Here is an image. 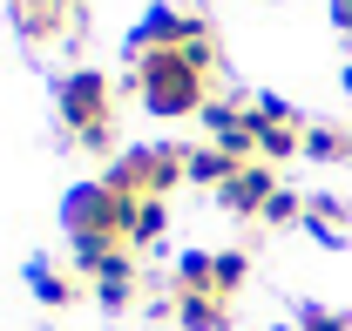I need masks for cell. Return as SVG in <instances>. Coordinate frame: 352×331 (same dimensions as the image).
<instances>
[{
    "mask_svg": "<svg viewBox=\"0 0 352 331\" xmlns=\"http://www.w3.org/2000/svg\"><path fill=\"white\" fill-rule=\"evenodd\" d=\"M61 223H68V244H75V264L102 257V250H129L135 196L109 190L102 176H95V183H75V190H68V203H61Z\"/></svg>",
    "mask_w": 352,
    "mask_h": 331,
    "instance_id": "6da1fadb",
    "label": "cell"
},
{
    "mask_svg": "<svg viewBox=\"0 0 352 331\" xmlns=\"http://www.w3.org/2000/svg\"><path fill=\"white\" fill-rule=\"evenodd\" d=\"M129 88L142 95V109H149L156 122H183V115H204V109H210V75H204L183 47L142 54L135 75H129Z\"/></svg>",
    "mask_w": 352,
    "mask_h": 331,
    "instance_id": "7a4b0ae2",
    "label": "cell"
},
{
    "mask_svg": "<svg viewBox=\"0 0 352 331\" xmlns=\"http://www.w3.org/2000/svg\"><path fill=\"white\" fill-rule=\"evenodd\" d=\"M54 102H61V128H68L75 149H88V156H109V149H116V82H109L102 68L61 75Z\"/></svg>",
    "mask_w": 352,
    "mask_h": 331,
    "instance_id": "3957f363",
    "label": "cell"
},
{
    "mask_svg": "<svg viewBox=\"0 0 352 331\" xmlns=\"http://www.w3.org/2000/svg\"><path fill=\"white\" fill-rule=\"evenodd\" d=\"M102 183H109V190H122V196H135V203L170 196L176 183H190V149H176V142H142V149H122L116 163L102 169Z\"/></svg>",
    "mask_w": 352,
    "mask_h": 331,
    "instance_id": "277c9868",
    "label": "cell"
},
{
    "mask_svg": "<svg viewBox=\"0 0 352 331\" xmlns=\"http://www.w3.org/2000/svg\"><path fill=\"white\" fill-rule=\"evenodd\" d=\"M197 34H210V21L204 14H190V7H149L142 21L129 27V61H142V54H156V47H190Z\"/></svg>",
    "mask_w": 352,
    "mask_h": 331,
    "instance_id": "5b68a950",
    "label": "cell"
},
{
    "mask_svg": "<svg viewBox=\"0 0 352 331\" xmlns=\"http://www.w3.org/2000/svg\"><path fill=\"white\" fill-rule=\"evenodd\" d=\"M88 277V290H95V304L102 311H129L135 297H142V271H135V250H102V257H88V264H75Z\"/></svg>",
    "mask_w": 352,
    "mask_h": 331,
    "instance_id": "8992f818",
    "label": "cell"
},
{
    "mask_svg": "<svg viewBox=\"0 0 352 331\" xmlns=\"http://www.w3.org/2000/svg\"><path fill=\"white\" fill-rule=\"evenodd\" d=\"M251 109H258V163L278 169V163H292V156H305V122L278 95H258Z\"/></svg>",
    "mask_w": 352,
    "mask_h": 331,
    "instance_id": "52a82bcc",
    "label": "cell"
},
{
    "mask_svg": "<svg viewBox=\"0 0 352 331\" xmlns=\"http://www.w3.org/2000/svg\"><path fill=\"white\" fill-rule=\"evenodd\" d=\"M204 128L230 163H258V109L251 102H210L204 109Z\"/></svg>",
    "mask_w": 352,
    "mask_h": 331,
    "instance_id": "ba28073f",
    "label": "cell"
},
{
    "mask_svg": "<svg viewBox=\"0 0 352 331\" xmlns=\"http://www.w3.org/2000/svg\"><path fill=\"white\" fill-rule=\"evenodd\" d=\"M278 190H285V183H278V169H271V163H244V169H237V176L217 190V203L230 209V216H251V223H258L264 203H271Z\"/></svg>",
    "mask_w": 352,
    "mask_h": 331,
    "instance_id": "9c48e42d",
    "label": "cell"
},
{
    "mask_svg": "<svg viewBox=\"0 0 352 331\" xmlns=\"http://www.w3.org/2000/svg\"><path fill=\"white\" fill-rule=\"evenodd\" d=\"M28 290L41 297L47 311H68V304H82V297H95L82 271H61V264H47V257H34V264H28Z\"/></svg>",
    "mask_w": 352,
    "mask_h": 331,
    "instance_id": "30bf717a",
    "label": "cell"
},
{
    "mask_svg": "<svg viewBox=\"0 0 352 331\" xmlns=\"http://www.w3.org/2000/svg\"><path fill=\"white\" fill-rule=\"evenodd\" d=\"M170 318L183 331H230V297H217V290H190V297H170Z\"/></svg>",
    "mask_w": 352,
    "mask_h": 331,
    "instance_id": "8fae6325",
    "label": "cell"
},
{
    "mask_svg": "<svg viewBox=\"0 0 352 331\" xmlns=\"http://www.w3.org/2000/svg\"><path fill=\"white\" fill-rule=\"evenodd\" d=\"M305 230L318 237V244H346L352 203H339V196H305Z\"/></svg>",
    "mask_w": 352,
    "mask_h": 331,
    "instance_id": "7c38bea8",
    "label": "cell"
},
{
    "mask_svg": "<svg viewBox=\"0 0 352 331\" xmlns=\"http://www.w3.org/2000/svg\"><path fill=\"white\" fill-rule=\"evenodd\" d=\"M170 284H176V297H190V290H217V250H183Z\"/></svg>",
    "mask_w": 352,
    "mask_h": 331,
    "instance_id": "4fadbf2b",
    "label": "cell"
},
{
    "mask_svg": "<svg viewBox=\"0 0 352 331\" xmlns=\"http://www.w3.org/2000/svg\"><path fill=\"white\" fill-rule=\"evenodd\" d=\"M163 230H170V196H149V203H135L129 250H149V244H163Z\"/></svg>",
    "mask_w": 352,
    "mask_h": 331,
    "instance_id": "5bb4252c",
    "label": "cell"
},
{
    "mask_svg": "<svg viewBox=\"0 0 352 331\" xmlns=\"http://www.w3.org/2000/svg\"><path fill=\"white\" fill-rule=\"evenodd\" d=\"M244 163H230L217 142H204V149H190V183H210V190H223L230 176H237Z\"/></svg>",
    "mask_w": 352,
    "mask_h": 331,
    "instance_id": "9a60e30c",
    "label": "cell"
},
{
    "mask_svg": "<svg viewBox=\"0 0 352 331\" xmlns=\"http://www.w3.org/2000/svg\"><path fill=\"white\" fill-rule=\"evenodd\" d=\"M311 163H352V128H305Z\"/></svg>",
    "mask_w": 352,
    "mask_h": 331,
    "instance_id": "2e32d148",
    "label": "cell"
},
{
    "mask_svg": "<svg viewBox=\"0 0 352 331\" xmlns=\"http://www.w3.org/2000/svg\"><path fill=\"white\" fill-rule=\"evenodd\" d=\"M244 277H251V257L244 250H217V297H237Z\"/></svg>",
    "mask_w": 352,
    "mask_h": 331,
    "instance_id": "e0dca14e",
    "label": "cell"
},
{
    "mask_svg": "<svg viewBox=\"0 0 352 331\" xmlns=\"http://www.w3.org/2000/svg\"><path fill=\"white\" fill-rule=\"evenodd\" d=\"M292 331H352V318H346V311H332V304H305Z\"/></svg>",
    "mask_w": 352,
    "mask_h": 331,
    "instance_id": "ac0fdd59",
    "label": "cell"
},
{
    "mask_svg": "<svg viewBox=\"0 0 352 331\" xmlns=\"http://www.w3.org/2000/svg\"><path fill=\"white\" fill-rule=\"evenodd\" d=\"M258 223H305V196H298V190H278V196L264 203Z\"/></svg>",
    "mask_w": 352,
    "mask_h": 331,
    "instance_id": "d6986e66",
    "label": "cell"
},
{
    "mask_svg": "<svg viewBox=\"0 0 352 331\" xmlns=\"http://www.w3.org/2000/svg\"><path fill=\"white\" fill-rule=\"evenodd\" d=\"M346 95H352V68H346Z\"/></svg>",
    "mask_w": 352,
    "mask_h": 331,
    "instance_id": "ffe728a7",
    "label": "cell"
}]
</instances>
